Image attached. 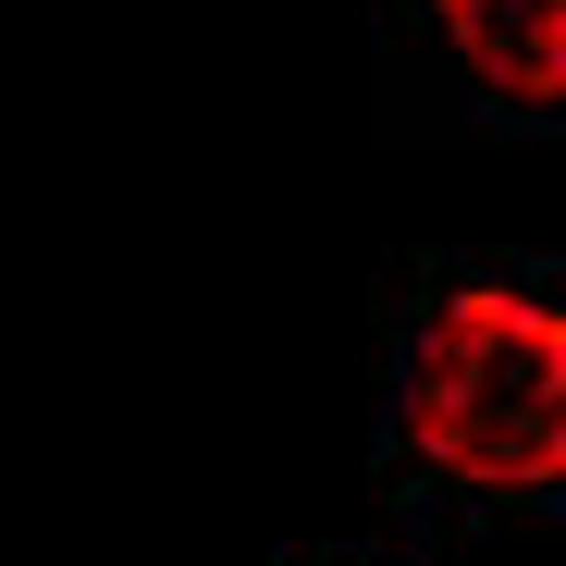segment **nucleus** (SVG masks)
Wrapping results in <instances>:
<instances>
[{
  "mask_svg": "<svg viewBox=\"0 0 566 566\" xmlns=\"http://www.w3.org/2000/svg\"><path fill=\"white\" fill-rule=\"evenodd\" d=\"M407 431L431 468L481 493L566 481V308L517 283H455L407 357Z\"/></svg>",
  "mask_w": 566,
  "mask_h": 566,
  "instance_id": "obj_1",
  "label": "nucleus"
},
{
  "mask_svg": "<svg viewBox=\"0 0 566 566\" xmlns=\"http://www.w3.org/2000/svg\"><path fill=\"white\" fill-rule=\"evenodd\" d=\"M443 38L493 99H566V0H443Z\"/></svg>",
  "mask_w": 566,
  "mask_h": 566,
  "instance_id": "obj_2",
  "label": "nucleus"
}]
</instances>
